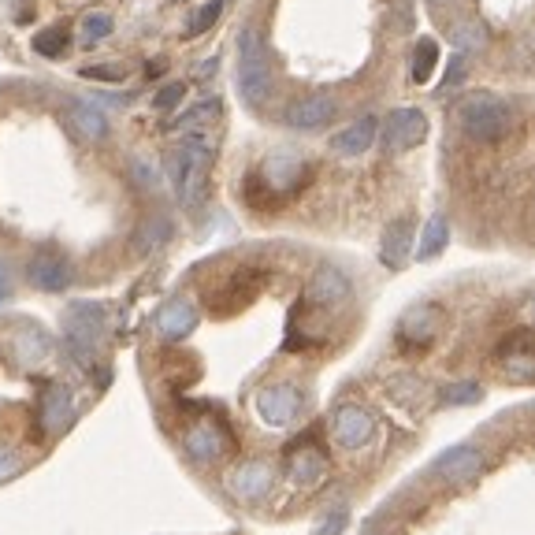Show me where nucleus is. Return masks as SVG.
<instances>
[{
	"mask_svg": "<svg viewBox=\"0 0 535 535\" xmlns=\"http://www.w3.org/2000/svg\"><path fill=\"white\" fill-rule=\"evenodd\" d=\"M457 123H461V131L469 134L472 142L491 145V142H502V138L513 131V108H509L502 97H495V93L476 90L461 97Z\"/></svg>",
	"mask_w": 535,
	"mask_h": 535,
	"instance_id": "f257e3e1",
	"label": "nucleus"
},
{
	"mask_svg": "<svg viewBox=\"0 0 535 535\" xmlns=\"http://www.w3.org/2000/svg\"><path fill=\"white\" fill-rule=\"evenodd\" d=\"M209 168H212V145L201 134L183 138V145L171 157V183H175V194H179V201H183L186 209H194L197 201H201V194H205Z\"/></svg>",
	"mask_w": 535,
	"mask_h": 535,
	"instance_id": "f03ea898",
	"label": "nucleus"
},
{
	"mask_svg": "<svg viewBox=\"0 0 535 535\" xmlns=\"http://www.w3.org/2000/svg\"><path fill=\"white\" fill-rule=\"evenodd\" d=\"M238 93L253 108H261L272 97V64H268L261 34L249 27L238 34Z\"/></svg>",
	"mask_w": 535,
	"mask_h": 535,
	"instance_id": "7ed1b4c3",
	"label": "nucleus"
},
{
	"mask_svg": "<svg viewBox=\"0 0 535 535\" xmlns=\"http://www.w3.org/2000/svg\"><path fill=\"white\" fill-rule=\"evenodd\" d=\"M105 331V309L93 301H75L64 316V346L71 361H79L86 372H93V357H97V342Z\"/></svg>",
	"mask_w": 535,
	"mask_h": 535,
	"instance_id": "20e7f679",
	"label": "nucleus"
},
{
	"mask_svg": "<svg viewBox=\"0 0 535 535\" xmlns=\"http://www.w3.org/2000/svg\"><path fill=\"white\" fill-rule=\"evenodd\" d=\"M253 405H257V417H261L268 428H290V424L301 417V409H305V394H301V387H294V383H272V387H261V391H257Z\"/></svg>",
	"mask_w": 535,
	"mask_h": 535,
	"instance_id": "39448f33",
	"label": "nucleus"
},
{
	"mask_svg": "<svg viewBox=\"0 0 535 535\" xmlns=\"http://www.w3.org/2000/svg\"><path fill=\"white\" fill-rule=\"evenodd\" d=\"M428 138V116L420 108H394L379 123V145L387 153H405Z\"/></svg>",
	"mask_w": 535,
	"mask_h": 535,
	"instance_id": "423d86ee",
	"label": "nucleus"
},
{
	"mask_svg": "<svg viewBox=\"0 0 535 535\" xmlns=\"http://www.w3.org/2000/svg\"><path fill=\"white\" fill-rule=\"evenodd\" d=\"M305 179H309V164H305L298 153H272L249 183L264 186L272 197H283V194H294Z\"/></svg>",
	"mask_w": 535,
	"mask_h": 535,
	"instance_id": "0eeeda50",
	"label": "nucleus"
},
{
	"mask_svg": "<svg viewBox=\"0 0 535 535\" xmlns=\"http://www.w3.org/2000/svg\"><path fill=\"white\" fill-rule=\"evenodd\" d=\"M331 439L342 446V450H365L372 439H376V420L368 409L361 405H339L331 413Z\"/></svg>",
	"mask_w": 535,
	"mask_h": 535,
	"instance_id": "6e6552de",
	"label": "nucleus"
},
{
	"mask_svg": "<svg viewBox=\"0 0 535 535\" xmlns=\"http://www.w3.org/2000/svg\"><path fill=\"white\" fill-rule=\"evenodd\" d=\"M335 116H339V101L331 93H305V97L287 105L283 123H287L290 131H320Z\"/></svg>",
	"mask_w": 535,
	"mask_h": 535,
	"instance_id": "1a4fd4ad",
	"label": "nucleus"
},
{
	"mask_svg": "<svg viewBox=\"0 0 535 535\" xmlns=\"http://www.w3.org/2000/svg\"><path fill=\"white\" fill-rule=\"evenodd\" d=\"M439 327H443V313L435 305H413L409 313L398 320V342L405 350H428L431 342L439 339Z\"/></svg>",
	"mask_w": 535,
	"mask_h": 535,
	"instance_id": "9d476101",
	"label": "nucleus"
},
{
	"mask_svg": "<svg viewBox=\"0 0 535 535\" xmlns=\"http://www.w3.org/2000/svg\"><path fill=\"white\" fill-rule=\"evenodd\" d=\"M431 472L446 483H465V480H476L483 472V450L472 443H461V446H450L443 454L435 457V465Z\"/></svg>",
	"mask_w": 535,
	"mask_h": 535,
	"instance_id": "9b49d317",
	"label": "nucleus"
},
{
	"mask_svg": "<svg viewBox=\"0 0 535 535\" xmlns=\"http://www.w3.org/2000/svg\"><path fill=\"white\" fill-rule=\"evenodd\" d=\"M353 294V283L346 279V272H339L335 264H324V268H316L313 279H309V294L305 298L320 305V309H335L342 301Z\"/></svg>",
	"mask_w": 535,
	"mask_h": 535,
	"instance_id": "f8f14e48",
	"label": "nucleus"
},
{
	"mask_svg": "<svg viewBox=\"0 0 535 535\" xmlns=\"http://www.w3.org/2000/svg\"><path fill=\"white\" fill-rule=\"evenodd\" d=\"M227 491L238 498V502H261L272 491V469L264 461H249V465H238L231 476H227Z\"/></svg>",
	"mask_w": 535,
	"mask_h": 535,
	"instance_id": "ddd939ff",
	"label": "nucleus"
},
{
	"mask_svg": "<svg viewBox=\"0 0 535 535\" xmlns=\"http://www.w3.org/2000/svg\"><path fill=\"white\" fill-rule=\"evenodd\" d=\"M409 253H413V220H409V216H398V220L387 223V231L379 235V261L387 264L391 272H398V268H405Z\"/></svg>",
	"mask_w": 535,
	"mask_h": 535,
	"instance_id": "4468645a",
	"label": "nucleus"
},
{
	"mask_svg": "<svg viewBox=\"0 0 535 535\" xmlns=\"http://www.w3.org/2000/svg\"><path fill=\"white\" fill-rule=\"evenodd\" d=\"M27 279L38 290H45V294H60V290L71 287L75 272H71V264H67L64 257H56V253H38V257L27 264Z\"/></svg>",
	"mask_w": 535,
	"mask_h": 535,
	"instance_id": "2eb2a0df",
	"label": "nucleus"
},
{
	"mask_svg": "<svg viewBox=\"0 0 535 535\" xmlns=\"http://www.w3.org/2000/svg\"><path fill=\"white\" fill-rule=\"evenodd\" d=\"M183 446L197 465H212V461H220L223 450H227V435H223V428H216L212 420H201L194 428H186Z\"/></svg>",
	"mask_w": 535,
	"mask_h": 535,
	"instance_id": "dca6fc26",
	"label": "nucleus"
},
{
	"mask_svg": "<svg viewBox=\"0 0 535 535\" xmlns=\"http://www.w3.org/2000/svg\"><path fill=\"white\" fill-rule=\"evenodd\" d=\"M324 472H327V454L320 450V446L298 443L287 454V476L298 483V487H313V483H320Z\"/></svg>",
	"mask_w": 535,
	"mask_h": 535,
	"instance_id": "f3484780",
	"label": "nucleus"
},
{
	"mask_svg": "<svg viewBox=\"0 0 535 535\" xmlns=\"http://www.w3.org/2000/svg\"><path fill=\"white\" fill-rule=\"evenodd\" d=\"M197 327V309H194V301H186V298H171L160 305V313H157V331L164 335L168 342H183L190 331Z\"/></svg>",
	"mask_w": 535,
	"mask_h": 535,
	"instance_id": "a211bd4d",
	"label": "nucleus"
},
{
	"mask_svg": "<svg viewBox=\"0 0 535 535\" xmlns=\"http://www.w3.org/2000/svg\"><path fill=\"white\" fill-rule=\"evenodd\" d=\"M379 134V119L376 116H361L353 119L350 127H342L335 138H331V153H339V157H361L372 149Z\"/></svg>",
	"mask_w": 535,
	"mask_h": 535,
	"instance_id": "6ab92c4d",
	"label": "nucleus"
},
{
	"mask_svg": "<svg viewBox=\"0 0 535 535\" xmlns=\"http://www.w3.org/2000/svg\"><path fill=\"white\" fill-rule=\"evenodd\" d=\"M38 420L45 431H60L71 420V391L64 383H45L38 402Z\"/></svg>",
	"mask_w": 535,
	"mask_h": 535,
	"instance_id": "aec40b11",
	"label": "nucleus"
},
{
	"mask_svg": "<svg viewBox=\"0 0 535 535\" xmlns=\"http://www.w3.org/2000/svg\"><path fill=\"white\" fill-rule=\"evenodd\" d=\"M67 123H71L75 134L86 138V142H105L108 116L93 105V101H71V105H67Z\"/></svg>",
	"mask_w": 535,
	"mask_h": 535,
	"instance_id": "412c9836",
	"label": "nucleus"
},
{
	"mask_svg": "<svg viewBox=\"0 0 535 535\" xmlns=\"http://www.w3.org/2000/svg\"><path fill=\"white\" fill-rule=\"evenodd\" d=\"M49 350H53L49 335L34 324L19 327V331L12 335V353H15V361H19V365H41V361L49 357Z\"/></svg>",
	"mask_w": 535,
	"mask_h": 535,
	"instance_id": "4be33fe9",
	"label": "nucleus"
},
{
	"mask_svg": "<svg viewBox=\"0 0 535 535\" xmlns=\"http://www.w3.org/2000/svg\"><path fill=\"white\" fill-rule=\"evenodd\" d=\"M450 41H454V49L461 56H476L487 49V27L476 23V19H457L450 27Z\"/></svg>",
	"mask_w": 535,
	"mask_h": 535,
	"instance_id": "5701e85b",
	"label": "nucleus"
},
{
	"mask_svg": "<svg viewBox=\"0 0 535 535\" xmlns=\"http://www.w3.org/2000/svg\"><path fill=\"white\" fill-rule=\"evenodd\" d=\"M450 242V220L446 216H431L424 223V235H420V246H417V261H431V257H439Z\"/></svg>",
	"mask_w": 535,
	"mask_h": 535,
	"instance_id": "b1692460",
	"label": "nucleus"
},
{
	"mask_svg": "<svg viewBox=\"0 0 535 535\" xmlns=\"http://www.w3.org/2000/svg\"><path fill=\"white\" fill-rule=\"evenodd\" d=\"M435 402L443 405V409H457V405H472V402H483V387L476 379H454V383H446L439 387L435 394Z\"/></svg>",
	"mask_w": 535,
	"mask_h": 535,
	"instance_id": "393cba45",
	"label": "nucleus"
},
{
	"mask_svg": "<svg viewBox=\"0 0 535 535\" xmlns=\"http://www.w3.org/2000/svg\"><path fill=\"white\" fill-rule=\"evenodd\" d=\"M168 238H171V223L164 220V216H153V220H145L142 227H138L134 249H138V253H153V249L164 246Z\"/></svg>",
	"mask_w": 535,
	"mask_h": 535,
	"instance_id": "a878e982",
	"label": "nucleus"
},
{
	"mask_svg": "<svg viewBox=\"0 0 535 535\" xmlns=\"http://www.w3.org/2000/svg\"><path fill=\"white\" fill-rule=\"evenodd\" d=\"M413 82H428L431 79V71L439 67V45L431 38H420L417 45H413Z\"/></svg>",
	"mask_w": 535,
	"mask_h": 535,
	"instance_id": "bb28decb",
	"label": "nucleus"
},
{
	"mask_svg": "<svg viewBox=\"0 0 535 535\" xmlns=\"http://www.w3.org/2000/svg\"><path fill=\"white\" fill-rule=\"evenodd\" d=\"M424 394L428 391H424V383H420L417 376H398L391 383V398L398 405H405V409H417V405L424 402Z\"/></svg>",
	"mask_w": 535,
	"mask_h": 535,
	"instance_id": "cd10ccee",
	"label": "nucleus"
},
{
	"mask_svg": "<svg viewBox=\"0 0 535 535\" xmlns=\"http://www.w3.org/2000/svg\"><path fill=\"white\" fill-rule=\"evenodd\" d=\"M67 30L64 27H49L41 30V34H34V53L38 56H64L67 49Z\"/></svg>",
	"mask_w": 535,
	"mask_h": 535,
	"instance_id": "c85d7f7f",
	"label": "nucleus"
},
{
	"mask_svg": "<svg viewBox=\"0 0 535 535\" xmlns=\"http://www.w3.org/2000/svg\"><path fill=\"white\" fill-rule=\"evenodd\" d=\"M212 119H220V101H205V105L190 108L186 116L175 119V127H179V131H197V127H205Z\"/></svg>",
	"mask_w": 535,
	"mask_h": 535,
	"instance_id": "c756f323",
	"label": "nucleus"
},
{
	"mask_svg": "<svg viewBox=\"0 0 535 535\" xmlns=\"http://www.w3.org/2000/svg\"><path fill=\"white\" fill-rule=\"evenodd\" d=\"M108 34H112V15L90 12L82 19V41H86V45H97V41H105Z\"/></svg>",
	"mask_w": 535,
	"mask_h": 535,
	"instance_id": "7c9ffc66",
	"label": "nucleus"
},
{
	"mask_svg": "<svg viewBox=\"0 0 535 535\" xmlns=\"http://www.w3.org/2000/svg\"><path fill=\"white\" fill-rule=\"evenodd\" d=\"M223 4H227V0H209V4L201 8V12H194V19H190V27H186V34H190V38H197V34H205V30H209L212 23H216V19H220V15H223Z\"/></svg>",
	"mask_w": 535,
	"mask_h": 535,
	"instance_id": "2f4dec72",
	"label": "nucleus"
},
{
	"mask_svg": "<svg viewBox=\"0 0 535 535\" xmlns=\"http://www.w3.org/2000/svg\"><path fill=\"white\" fill-rule=\"evenodd\" d=\"M346 524H350V513H346V509H331V513H324V517L316 521L313 535H342Z\"/></svg>",
	"mask_w": 535,
	"mask_h": 535,
	"instance_id": "473e14b6",
	"label": "nucleus"
},
{
	"mask_svg": "<svg viewBox=\"0 0 535 535\" xmlns=\"http://www.w3.org/2000/svg\"><path fill=\"white\" fill-rule=\"evenodd\" d=\"M183 93H186L183 82H171V86H164V90L157 93V101H153V105H157L160 112H168V108H175L179 101H183Z\"/></svg>",
	"mask_w": 535,
	"mask_h": 535,
	"instance_id": "72a5a7b5",
	"label": "nucleus"
},
{
	"mask_svg": "<svg viewBox=\"0 0 535 535\" xmlns=\"http://www.w3.org/2000/svg\"><path fill=\"white\" fill-rule=\"evenodd\" d=\"M465 56L457 53L454 60H450V64H446V75H443V82H439V93H446L450 90V86H457V82H461V75H465Z\"/></svg>",
	"mask_w": 535,
	"mask_h": 535,
	"instance_id": "f704fd0d",
	"label": "nucleus"
},
{
	"mask_svg": "<svg viewBox=\"0 0 535 535\" xmlns=\"http://www.w3.org/2000/svg\"><path fill=\"white\" fill-rule=\"evenodd\" d=\"M19 469H23V461H19L12 450H4V446H0V480H12V476H19Z\"/></svg>",
	"mask_w": 535,
	"mask_h": 535,
	"instance_id": "c9c22d12",
	"label": "nucleus"
},
{
	"mask_svg": "<svg viewBox=\"0 0 535 535\" xmlns=\"http://www.w3.org/2000/svg\"><path fill=\"white\" fill-rule=\"evenodd\" d=\"M134 179H138V186H157V168L149 164V160H134Z\"/></svg>",
	"mask_w": 535,
	"mask_h": 535,
	"instance_id": "e433bc0d",
	"label": "nucleus"
},
{
	"mask_svg": "<svg viewBox=\"0 0 535 535\" xmlns=\"http://www.w3.org/2000/svg\"><path fill=\"white\" fill-rule=\"evenodd\" d=\"M86 79H123V67H86Z\"/></svg>",
	"mask_w": 535,
	"mask_h": 535,
	"instance_id": "4c0bfd02",
	"label": "nucleus"
},
{
	"mask_svg": "<svg viewBox=\"0 0 535 535\" xmlns=\"http://www.w3.org/2000/svg\"><path fill=\"white\" fill-rule=\"evenodd\" d=\"M8 290H12V287H8V272H4V268H0V301L8 298Z\"/></svg>",
	"mask_w": 535,
	"mask_h": 535,
	"instance_id": "58836bf2",
	"label": "nucleus"
},
{
	"mask_svg": "<svg viewBox=\"0 0 535 535\" xmlns=\"http://www.w3.org/2000/svg\"><path fill=\"white\" fill-rule=\"evenodd\" d=\"M431 8H446V4H454V0H428Z\"/></svg>",
	"mask_w": 535,
	"mask_h": 535,
	"instance_id": "ea45409f",
	"label": "nucleus"
},
{
	"mask_svg": "<svg viewBox=\"0 0 535 535\" xmlns=\"http://www.w3.org/2000/svg\"><path fill=\"white\" fill-rule=\"evenodd\" d=\"M532 316H535V298H532Z\"/></svg>",
	"mask_w": 535,
	"mask_h": 535,
	"instance_id": "a19ab883",
	"label": "nucleus"
}]
</instances>
